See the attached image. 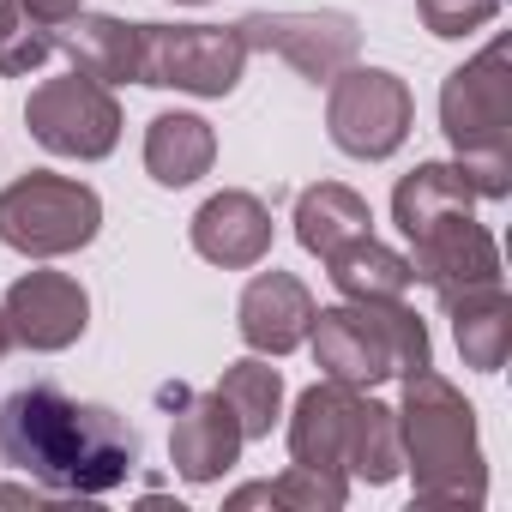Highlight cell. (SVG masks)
I'll use <instances>...</instances> for the list:
<instances>
[{"mask_svg":"<svg viewBox=\"0 0 512 512\" xmlns=\"http://www.w3.org/2000/svg\"><path fill=\"white\" fill-rule=\"evenodd\" d=\"M0 464L25 470L55 494H109L139 464V434L103 410L79 404L61 386L37 380L0 398Z\"/></svg>","mask_w":512,"mask_h":512,"instance_id":"1","label":"cell"},{"mask_svg":"<svg viewBox=\"0 0 512 512\" xmlns=\"http://www.w3.org/2000/svg\"><path fill=\"white\" fill-rule=\"evenodd\" d=\"M398 446L416 470L422 506H482L488 476H482V452H476V410L428 368H416L404 386Z\"/></svg>","mask_w":512,"mask_h":512,"instance_id":"2","label":"cell"},{"mask_svg":"<svg viewBox=\"0 0 512 512\" xmlns=\"http://www.w3.org/2000/svg\"><path fill=\"white\" fill-rule=\"evenodd\" d=\"M290 452L308 470H350L362 482H392L404 470V446H398V416L374 398H362L344 380H326L314 392H302L296 422H290Z\"/></svg>","mask_w":512,"mask_h":512,"instance_id":"3","label":"cell"},{"mask_svg":"<svg viewBox=\"0 0 512 512\" xmlns=\"http://www.w3.org/2000/svg\"><path fill=\"white\" fill-rule=\"evenodd\" d=\"M314 356L344 386H380L392 374L428 368V332L398 302H350L314 314Z\"/></svg>","mask_w":512,"mask_h":512,"instance_id":"4","label":"cell"},{"mask_svg":"<svg viewBox=\"0 0 512 512\" xmlns=\"http://www.w3.org/2000/svg\"><path fill=\"white\" fill-rule=\"evenodd\" d=\"M440 121L458 151V175L470 193L500 199L506 193V121H512V85H506V43L482 49L470 67H458L440 91Z\"/></svg>","mask_w":512,"mask_h":512,"instance_id":"5","label":"cell"},{"mask_svg":"<svg viewBox=\"0 0 512 512\" xmlns=\"http://www.w3.org/2000/svg\"><path fill=\"white\" fill-rule=\"evenodd\" d=\"M103 205L91 187L61 181V175H25L0 193V241L19 253H73L97 235Z\"/></svg>","mask_w":512,"mask_h":512,"instance_id":"6","label":"cell"},{"mask_svg":"<svg viewBox=\"0 0 512 512\" xmlns=\"http://www.w3.org/2000/svg\"><path fill=\"white\" fill-rule=\"evenodd\" d=\"M241 31L211 25H139V85H169L193 97H229L241 85Z\"/></svg>","mask_w":512,"mask_h":512,"instance_id":"7","label":"cell"},{"mask_svg":"<svg viewBox=\"0 0 512 512\" xmlns=\"http://www.w3.org/2000/svg\"><path fill=\"white\" fill-rule=\"evenodd\" d=\"M25 121H31L37 145H49L55 157H109L115 139H121L115 97L97 79H85V73L37 85L31 103H25Z\"/></svg>","mask_w":512,"mask_h":512,"instance_id":"8","label":"cell"},{"mask_svg":"<svg viewBox=\"0 0 512 512\" xmlns=\"http://www.w3.org/2000/svg\"><path fill=\"white\" fill-rule=\"evenodd\" d=\"M410 133V91L392 73H350L332 85V139L350 157H392Z\"/></svg>","mask_w":512,"mask_h":512,"instance_id":"9","label":"cell"},{"mask_svg":"<svg viewBox=\"0 0 512 512\" xmlns=\"http://www.w3.org/2000/svg\"><path fill=\"white\" fill-rule=\"evenodd\" d=\"M410 241H416L410 272H416L446 308H452L458 296H470V290H494V284H500V253H494L488 229H476L464 211H458V217H440V223H428V229H416Z\"/></svg>","mask_w":512,"mask_h":512,"instance_id":"10","label":"cell"},{"mask_svg":"<svg viewBox=\"0 0 512 512\" xmlns=\"http://www.w3.org/2000/svg\"><path fill=\"white\" fill-rule=\"evenodd\" d=\"M247 49H278L296 61L302 79L314 85H332V73H344L356 61V19L344 13H260V19H247L235 25Z\"/></svg>","mask_w":512,"mask_h":512,"instance_id":"11","label":"cell"},{"mask_svg":"<svg viewBox=\"0 0 512 512\" xmlns=\"http://www.w3.org/2000/svg\"><path fill=\"white\" fill-rule=\"evenodd\" d=\"M0 314H7L13 344H25V350H67V344L85 338L91 302H85V290L67 272H31V278L13 284V296H7Z\"/></svg>","mask_w":512,"mask_h":512,"instance_id":"12","label":"cell"},{"mask_svg":"<svg viewBox=\"0 0 512 512\" xmlns=\"http://www.w3.org/2000/svg\"><path fill=\"white\" fill-rule=\"evenodd\" d=\"M169 410H181L175 428H169V458H175V470H181L187 482H217V476L235 464V452H241V422L229 416V404H223L217 392H211V398L181 392Z\"/></svg>","mask_w":512,"mask_h":512,"instance_id":"13","label":"cell"},{"mask_svg":"<svg viewBox=\"0 0 512 512\" xmlns=\"http://www.w3.org/2000/svg\"><path fill=\"white\" fill-rule=\"evenodd\" d=\"M314 314H320L314 296L290 272H260L241 296V338L260 356H290L296 344H308Z\"/></svg>","mask_w":512,"mask_h":512,"instance_id":"14","label":"cell"},{"mask_svg":"<svg viewBox=\"0 0 512 512\" xmlns=\"http://www.w3.org/2000/svg\"><path fill=\"white\" fill-rule=\"evenodd\" d=\"M193 247L211 266H260L272 247V211L253 193H217L193 217Z\"/></svg>","mask_w":512,"mask_h":512,"instance_id":"15","label":"cell"},{"mask_svg":"<svg viewBox=\"0 0 512 512\" xmlns=\"http://www.w3.org/2000/svg\"><path fill=\"white\" fill-rule=\"evenodd\" d=\"M55 49L97 85H127L139 79V25H121V19H61L55 25Z\"/></svg>","mask_w":512,"mask_h":512,"instance_id":"16","label":"cell"},{"mask_svg":"<svg viewBox=\"0 0 512 512\" xmlns=\"http://www.w3.org/2000/svg\"><path fill=\"white\" fill-rule=\"evenodd\" d=\"M211 157H217V139H211V127L199 115H157L151 133H145V169L163 187L199 181L211 169Z\"/></svg>","mask_w":512,"mask_h":512,"instance_id":"17","label":"cell"},{"mask_svg":"<svg viewBox=\"0 0 512 512\" xmlns=\"http://www.w3.org/2000/svg\"><path fill=\"white\" fill-rule=\"evenodd\" d=\"M296 235H302V247H308V253L332 260L338 247H350V241L374 235V217H368V205H362L350 187L326 181V187L302 193V205H296Z\"/></svg>","mask_w":512,"mask_h":512,"instance_id":"18","label":"cell"},{"mask_svg":"<svg viewBox=\"0 0 512 512\" xmlns=\"http://www.w3.org/2000/svg\"><path fill=\"white\" fill-rule=\"evenodd\" d=\"M326 266H332V284H338L350 302H398V296L416 284L410 260H404V253H392V247H380L374 235L338 247Z\"/></svg>","mask_w":512,"mask_h":512,"instance_id":"19","label":"cell"},{"mask_svg":"<svg viewBox=\"0 0 512 512\" xmlns=\"http://www.w3.org/2000/svg\"><path fill=\"white\" fill-rule=\"evenodd\" d=\"M470 199H476V193H470V181H464L458 169H446V163H422L416 175L398 181L392 211H398V229L416 235V229H428V223H440V217L470 211Z\"/></svg>","mask_w":512,"mask_h":512,"instance_id":"20","label":"cell"},{"mask_svg":"<svg viewBox=\"0 0 512 512\" xmlns=\"http://www.w3.org/2000/svg\"><path fill=\"white\" fill-rule=\"evenodd\" d=\"M452 332H458L464 362L482 368V374H494V368L506 362V338H512V320H506V296H500V284H494V290H470V296H458V302H452Z\"/></svg>","mask_w":512,"mask_h":512,"instance_id":"21","label":"cell"},{"mask_svg":"<svg viewBox=\"0 0 512 512\" xmlns=\"http://www.w3.org/2000/svg\"><path fill=\"white\" fill-rule=\"evenodd\" d=\"M217 398L229 404V416L241 422V440H260L278 428V410H284V374L266 368V362H235L217 386Z\"/></svg>","mask_w":512,"mask_h":512,"instance_id":"22","label":"cell"},{"mask_svg":"<svg viewBox=\"0 0 512 512\" xmlns=\"http://www.w3.org/2000/svg\"><path fill=\"white\" fill-rule=\"evenodd\" d=\"M253 500H272V506H344V476H338V470L290 464L278 482H253V488H241L229 506H253Z\"/></svg>","mask_w":512,"mask_h":512,"instance_id":"23","label":"cell"},{"mask_svg":"<svg viewBox=\"0 0 512 512\" xmlns=\"http://www.w3.org/2000/svg\"><path fill=\"white\" fill-rule=\"evenodd\" d=\"M55 37L19 7V0H0V73H31L37 61H49Z\"/></svg>","mask_w":512,"mask_h":512,"instance_id":"24","label":"cell"},{"mask_svg":"<svg viewBox=\"0 0 512 512\" xmlns=\"http://www.w3.org/2000/svg\"><path fill=\"white\" fill-rule=\"evenodd\" d=\"M416 7H422L434 37H464V31H476L500 13V0H416Z\"/></svg>","mask_w":512,"mask_h":512,"instance_id":"25","label":"cell"},{"mask_svg":"<svg viewBox=\"0 0 512 512\" xmlns=\"http://www.w3.org/2000/svg\"><path fill=\"white\" fill-rule=\"evenodd\" d=\"M25 13H31L43 31H55L61 19H73V13H79V0H25Z\"/></svg>","mask_w":512,"mask_h":512,"instance_id":"26","label":"cell"},{"mask_svg":"<svg viewBox=\"0 0 512 512\" xmlns=\"http://www.w3.org/2000/svg\"><path fill=\"white\" fill-rule=\"evenodd\" d=\"M7 344H13V332H7V314H0V356H7Z\"/></svg>","mask_w":512,"mask_h":512,"instance_id":"27","label":"cell"}]
</instances>
